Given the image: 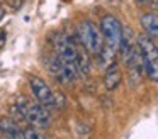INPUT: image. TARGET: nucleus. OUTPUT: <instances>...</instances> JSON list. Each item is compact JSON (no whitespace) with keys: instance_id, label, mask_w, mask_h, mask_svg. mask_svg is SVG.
Masks as SVG:
<instances>
[{"instance_id":"39448f33","label":"nucleus","mask_w":158,"mask_h":139,"mask_svg":"<svg viewBox=\"0 0 158 139\" xmlns=\"http://www.w3.org/2000/svg\"><path fill=\"white\" fill-rule=\"evenodd\" d=\"M77 37H78L80 44L87 49V53L94 54V56L99 53L104 44V37H102L100 29L94 22H90V20H83V22L78 24V27H77Z\"/></svg>"},{"instance_id":"2eb2a0df","label":"nucleus","mask_w":158,"mask_h":139,"mask_svg":"<svg viewBox=\"0 0 158 139\" xmlns=\"http://www.w3.org/2000/svg\"><path fill=\"white\" fill-rule=\"evenodd\" d=\"M4 44H5V32L4 31H0V49L4 47Z\"/></svg>"},{"instance_id":"9d476101","label":"nucleus","mask_w":158,"mask_h":139,"mask_svg":"<svg viewBox=\"0 0 158 139\" xmlns=\"http://www.w3.org/2000/svg\"><path fill=\"white\" fill-rule=\"evenodd\" d=\"M141 27H143L144 34L151 37V39L158 41V14L148 12L141 15Z\"/></svg>"},{"instance_id":"ddd939ff","label":"nucleus","mask_w":158,"mask_h":139,"mask_svg":"<svg viewBox=\"0 0 158 139\" xmlns=\"http://www.w3.org/2000/svg\"><path fill=\"white\" fill-rule=\"evenodd\" d=\"M134 2L141 7H148V9L158 10V0H134Z\"/></svg>"},{"instance_id":"0eeeda50","label":"nucleus","mask_w":158,"mask_h":139,"mask_svg":"<svg viewBox=\"0 0 158 139\" xmlns=\"http://www.w3.org/2000/svg\"><path fill=\"white\" fill-rule=\"evenodd\" d=\"M123 26L114 15H106L100 20V32L107 46H110L114 51L119 49L121 39H123Z\"/></svg>"},{"instance_id":"7ed1b4c3","label":"nucleus","mask_w":158,"mask_h":139,"mask_svg":"<svg viewBox=\"0 0 158 139\" xmlns=\"http://www.w3.org/2000/svg\"><path fill=\"white\" fill-rule=\"evenodd\" d=\"M138 47L141 53V59H143V68L144 75L150 78L151 81H158V47L153 43L148 34H141L138 36Z\"/></svg>"},{"instance_id":"f03ea898","label":"nucleus","mask_w":158,"mask_h":139,"mask_svg":"<svg viewBox=\"0 0 158 139\" xmlns=\"http://www.w3.org/2000/svg\"><path fill=\"white\" fill-rule=\"evenodd\" d=\"M15 107L19 108V112L22 114L26 122H29L31 125H34L36 129H46L51 122L49 112L44 105H41L38 100H31V98L21 97L19 102L15 104Z\"/></svg>"},{"instance_id":"423d86ee","label":"nucleus","mask_w":158,"mask_h":139,"mask_svg":"<svg viewBox=\"0 0 158 139\" xmlns=\"http://www.w3.org/2000/svg\"><path fill=\"white\" fill-rule=\"evenodd\" d=\"M29 87H31V92L34 95V98L39 102L41 105H44L46 108H60L65 105L63 98L56 97L55 92L49 88V85L46 83L43 78L36 76V75H31L29 76Z\"/></svg>"},{"instance_id":"9b49d317","label":"nucleus","mask_w":158,"mask_h":139,"mask_svg":"<svg viewBox=\"0 0 158 139\" xmlns=\"http://www.w3.org/2000/svg\"><path fill=\"white\" fill-rule=\"evenodd\" d=\"M22 131H24V129H22L12 117L0 119V132H4L9 137H22Z\"/></svg>"},{"instance_id":"1a4fd4ad","label":"nucleus","mask_w":158,"mask_h":139,"mask_svg":"<svg viewBox=\"0 0 158 139\" xmlns=\"http://www.w3.org/2000/svg\"><path fill=\"white\" fill-rule=\"evenodd\" d=\"M123 81V73H121V68L117 63H112L106 68V75H104V83H106L107 90H116L117 87Z\"/></svg>"},{"instance_id":"20e7f679","label":"nucleus","mask_w":158,"mask_h":139,"mask_svg":"<svg viewBox=\"0 0 158 139\" xmlns=\"http://www.w3.org/2000/svg\"><path fill=\"white\" fill-rule=\"evenodd\" d=\"M44 59H46L44 61L46 68L55 75V78L60 83L65 85V87H73V83L77 81V78H78V75H80L75 64L70 63V61L61 59L56 53L46 56Z\"/></svg>"},{"instance_id":"f8f14e48","label":"nucleus","mask_w":158,"mask_h":139,"mask_svg":"<svg viewBox=\"0 0 158 139\" xmlns=\"http://www.w3.org/2000/svg\"><path fill=\"white\" fill-rule=\"evenodd\" d=\"M116 53H117V51H114L110 46H107V44L104 43V44H102V47H100V51L95 54L99 66L106 70V68L109 66V64H112V63H114V56H116Z\"/></svg>"},{"instance_id":"f257e3e1","label":"nucleus","mask_w":158,"mask_h":139,"mask_svg":"<svg viewBox=\"0 0 158 139\" xmlns=\"http://www.w3.org/2000/svg\"><path fill=\"white\" fill-rule=\"evenodd\" d=\"M121 53V59H123L124 66L127 70V81H129V87L134 88L141 83L143 80V59H141V53L139 47H138V41L134 39L133 32L129 29L123 31V39H121L119 49Z\"/></svg>"},{"instance_id":"6e6552de","label":"nucleus","mask_w":158,"mask_h":139,"mask_svg":"<svg viewBox=\"0 0 158 139\" xmlns=\"http://www.w3.org/2000/svg\"><path fill=\"white\" fill-rule=\"evenodd\" d=\"M53 44H55V53L58 54L61 59L70 61L77 66V58H78V49L80 46L66 34H55L53 37Z\"/></svg>"},{"instance_id":"4468645a","label":"nucleus","mask_w":158,"mask_h":139,"mask_svg":"<svg viewBox=\"0 0 158 139\" xmlns=\"http://www.w3.org/2000/svg\"><path fill=\"white\" fill-rule=\"evenodd\" d=\"M5 3H7L10 9H14V10H19L22 7V3H24V0H5Z\"/></svg>"},{"instance_id":"dca6fc26","label":"nucleus","mask_w":158,"mask_h":139,"mask_svg":"<svg viewBox=\"0 0 158 139\" xmlns=\"http://www.w3.org/2000/svg\"><path fill=\"white\" fill-rule=\"evenodd\" d=\"M2 17H4V10L0 9V20H2Z\"/></svg>"}]
</instances>
